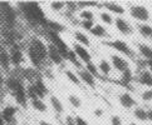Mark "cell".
<instances>
[{
  "mask_svg": "<svg viewBox=\"0 0 152 125\" xmlns=\"http://www.w3.org/2000/svg\"><path fill=\"white\" fill-rule=\"evenodd\" d=\"M19 8L21 13L25 15L30 23L33 24H47V18L44 15V12L42 10L40 5L38 3L30 1V3H19Z\"/></svg>",
  "mask_w": 152,
  "mask_h": 125,
  "instance_id": "1",
  "label": "cell"
},
{
  "mask_svg": "<svg viewBox=\"0 0 152 125\" xmlns=\"http://www.w3.org/2000/svg\"><path fill=\"white\" fill-rule=\"evenodd\" d=\"M129 14L133 19L141 21V23H147L150 20V10L143 5H133L129 9Z\"/></svg>",
  "mask_w": 152,
  "mask_h": 125,
  "instance_id": "2",
  "label": "cell"
},
{
  "mask_svg": "<svg viewBox=\"0 0 152 125\" xmlns=\"http://www.w3.org/2000/svg\"><path fill=\"white\" fill-rule=\"evenodd\" d=\"M29 46L33 49L37 55L39 56L42 63L44 61V60H47V58H48V48H47V45L40 39H38V38H33L31 41H30V45Z\"/></svg>",
  "mask_w": 152,
  "mask_h": 125,
  "instance_id": "3",
  "label": "cell"
},
{
  "mask_svg": "<svg viewBox=\"0 0 152 125\" xmlns=\"http://www.w3.org/2000/svg\"><path fill=\"white\" fill-rule=\"evenodd\" d=\"M110 46H112L115 50L119 51V53H122L124 54V55H128V56H133V51H132V49L128 46V44L126 41H123V40H113V41H110V43H107Z\"/></svg>",
  "mask_w": 152,
  "mask_h": 125,
  "instance_id": "4",
  "label": "cell"
},
{
  "mask_svg": "<svg viewBox=\"0 0 152 125\" xmlns=\"http://www.w3.org/2000/svg\"><path fill=\"white\" fill-rule=\"evenodd\" d=\"M73 51L77 54L78 59H80V60H82L84 64H88V63L92 61V55H91V53L87 50V48L79 45V44H74Z\"/></svg>",
  "mask_w": 152,
  "mask_h": 125,
  "instance_id": "5",
  "label": "cell"
},
{
  "mask_svg": "<svg viewBox=\"0 0 152 125\" xmlns=\"http://www.w3.org/2000/svg\"><path fill=\"white\" fill-rule=\"evenodd\" d=\"M111 64L116 70H118V72H121V73H124L127 69H129L127 60H124L122 56L117 55V54H113L111 56Z\"/></svg>",
  "mask_w": 152,
  "mask_h": 125,
  "instance_id": "6",
  "label": "cell"
},
{
  "mask_svg": "<svg viewBox=\"0 0 152 125\" xmlns=\"http://www.w3.org/2000/svg\"><path fill=\"white\" fill-rule=\"evenodd\" d=\"M115 25H116L117 30L121 33V34H123V35L132 34V26H131V24H129L126 19H123V18H116L115 19Z\"/></svg>",
  "mask_w": 152,
  "mask_h": 125,
  "instance_id": "7",
  "label": "cell"
},
{
  "mask_svg": "<svg viewBox=\"0 0 152 125\" xmlns=\"http://www.w3.org/2000/svg\"><path fill=\"white\" fill-rule=\"evenodd\" d=\"M9 53H10V60H12L13 65L18 66V65L23 63V51L20 50L18 44H14L12 46V49L9 50Z\"/></svg>",
  "mask_w": 152,
  "mask_h": 125,
  "instance_id": "8",
  "label": "cell"
},
{
  "mask_svg": "<svg viewBox=\"0 0 152 125\" xmlns=\"http://www.w3.org/2000/svg\"><path fill=\"white\" fill-rule=\"evenodd\" d=\"M48 58L50 59V61H53L57 65H62L63 61H64V59L62 58L61 53H59V50H58V48L56 45H53V44H50L49 46H48Z\"/></svg>",
  "mask_w": 152,
  "mask_h": 125,
  "instance_id": "9",
  "label": "cell"
},
{
  "mask_svg": "<svg viewBox=\"0 0 152 125\" xmlns=\"http://www.w3.org/2000/svg\"><path fill=\"white\" fill-rule=\"evenodd\" d=\"M31 84H33V86H34V90H35V94L38 96V99L43 100V98H44L48 93V88L45 86L44 81H43L42 79H39V78H37L34 80V83H31Z\"/></svg>",
  "mask_w": 152,
  "mask_h": 125,
  "instance_id": "10",
  "label": "cell"
},
{
  "mask_svg": "<svg viewBox=\"0 0 152 125\" xmlns=\"http://www.w3.org/2000/svg\"><path fill=\"white\" fill-rule=\"evenodd\" d=\"M14 98H15V100H17V103L20 105V106H23L25 108L26 106V101H28V96H26V91H25V88H24V85H20L19 88L17 89L13 93Z\"/></svg>",
  "mask_w": 152,
  "mask_h": 125,
  "instance_id": "11",
  "label": "cell"
},
{
  "mask_svg": "<svg viewBox=\"0 0 152 125\" xmlns=\"http://www.w3.org/2000/svg\"><path fill=\"white\" fill-rule=\"evenodd\" d=\"M78 77H79L80 81H83L84 84H87L88 86H91V88H96V78H94L92 74H89L86 69L79 70Z\"/></svg>",
  "mask_w": 152,
  "mask_h": 125,
  "instance_id": "12",
  "label": "cell"
},
{
  "mask_svg": "<svg viewBox=\"0 0 152 125\" xmlns=\"http://www.w3.org/2000/svg\"><path fill=\"white\" fill-rule=\"evenodd\" d=\"M119 100V104H121L124 109H131V108H133L136 105V100L132 98V95L129 93H123L119 95L118 98Z\"/></svg>",
  "mask_w": 152,
  "mask_h": 125,
  "instance_id": "13",
  "label": "cell"
},
{
  "mask_svg": "<svg viewBox=\"0 0 152 125\" xmlns=\"http://www.w3.org/2000/svg\"><path fill=\"white\" fill-rule=\"evenodd\" d=\"M0 65L5 70L10 69L12 65V60H10V53L4 48H0Z\"/></svg>",
  "mask_w": 152,
  "mask_h": 125,
  "instance_id": "14",
  "label": "cell"
},
{
  "mask_svg": "<svg viewBox=\"0 0 152 125\" xmlns=\"http://www.w3.org/2000/svg\"><path fill=\"white\" fill-rule=\"evenodd\" d=\"M103 7L108 10V13H115V14H118V15H122V14H124V12H126V9L118 3L106 1V3H103Z\"/></svg>",
  "mask_w": 152,
  "mask_h": 125,
  "instance_id": "15",
  "label": "cell"
},
{
  "mask_svg": "<svg viewBox=\"0 0 152 125\" xmlns=\"http://www.w3.org/2000/svg\"><path fill=\"white\" fill-rule=\"evenodd\" d=\"M15 113H17V109L15 106H12V105H8L5 106L3 111H1V116L4 119L5 123H13L14 121V116H15Z\"/></svg>",
  "mask_w": 152,
  "mask_h": 125,
  "instance_id": "16",
  "label": "cell"
},
{
  "mask_svg": "<svg viewBox=\"0 0 152 125\" xmlns=\"http://www.w3.org/2000/svg\"><path fill=\"white\" fill-rule=\"evenodd\" d=\"M138 81L142 85L148 86L150 89H152V74L148 70H142L138 75Z\"/></svg>",
  "mask_w": 152,
  "mask_h": 125,
  "instance_id": "17",
  "label": "cell"
},
{
  "mask_svg": "<svg viewBox=\"0 0 152 125\" xmlns=\"http://www.w3.org/2000/svg\"><path fill=\"white\" fill-rule=\"evenodd\" d=\"M74 39L78 41V44L79 45H82V46H84V48H87V46H89L91 45V40H89V38L84 33H82V31H74Z\"/></svg>",
  "mask_w": 152,
  "mask_h": 125,
  "instance_id": "18",
  "label": "cell"
},
{
  "mask_svg": "<svg viewBox=\"0 0 152 125\" xmlns=\"http://www.w3.org/2000/svg\"><path fill=\"white\" fill-rule=\"evenodd\" d=\"M45 25L49 28L50 31L58 33V34H61V33H63L64 30H66V26H64L63 24L58 23V21H54V20H49V19H47V24Z\"/></svg>",
  "mask_w": 152,
  "mask_h": 125,
  "instance_id": "19",
  "label": "cell"
},
{
  "mask_svg": "<svg viewBox=\"0 0 152 125\" xmlns=\"http://www.w3.org/2000/svg\"><path fill=\"white\" fill-rule=\"evenodd\" d=\"M20 85H23V84H21V81L18 78L12 77V78H8L7 80H5V86H7V88L12 91V93H14V91L17 90Z\"/></svg>",
  "mask_w": 152,
  "mask_h": 125,
  "instance_id": "20",
  "label": "cell"
},
{
  "mask_svg": "<svg viewBox=\"0 0 152 125\" xmlns=\"http://www.w3.org/2000/svg\"><path fill=\"white\" fill-rule=\"evenodd\" d=\"M138 51H140L141 55H142V58H145L147 61L152 60V48L148 46L147 44H140Z\"/></svg>",
  "mask_w": 152,
  "mask_h": 125,
  "instance_id": "21",
  "label": "cell"
},
{
  "mask_svg": "<svg viewBox=\"0 0 152 125\" xmlns=\"http://www.w3.org/2000/svg\"><path fill=\"white\" fill-rule=\"evenodd\" d=\"M98 70L103 75H110L111 72H112V64L108 60L102 59V60L99 61V64H98Z\"/></svg>",
  "mask_w": 152,
  "mask_h": 125,
  "instance_id": "22",
  "label": "cell"
},
{
  "mask_svg": "<svg viewBox=\"0 0 152 125\" xmlns=\"http://www.w3.org/2000/svg\"><path fill=\"white\" fill-rule=\"evenodd\" d=\"M91 34L96 38H104V36H107V30L103 28L101 24H94L93 29L91 30Z\"/></svg>",
  "mask_w": 152,
  "mask_h": 125,
  "instance_id": "23",
  "label": "cell"
},
{
  "mask_svg": "<svg viewBox=\"0 0 152 125\" xmlns=\"http://www.w3.org/2000/svg\"><path fill=\"white\" fill-rule=\"evenodd\" d=\"M138 31L143 38H147V39H151L152 38V26L148 24H140Z\"/></svg>",
  "mask_w": 152,
  "mask_h": 125,
  "instance_id": "24",
  "label": "cell"
},
{
  "mask_svg": "<svg viewBox=\"0 0 152 125\" xmlns=\"http://www.w3.org/2000/svg\"><path fill=\"white\" fill-rule=\"evenodd\" d=\"M28 58H29V60H30V63L34 65L35 68H39L40 66V64H42V60L39 59V56L35 54V51L31 49L30 46L28 48Z\"/></svg>",
  "mask_w": 152,
  "mask_h": 125,
  "instance_id": "25",
  "label": "cell"
},
{
  "mask_svg": "<svg viewBox=\"0 0 152 125\" xmlns=\"http://www.w3.org/2000/svg\"><path fill=\"white\" fill-rule=\"evenodd\" d=\"M50 104L53 106V109L56 110L58 114H62L64 111V106L62 104V101L59 100L57 96H50Z\"/></svg>",
  "mask_w": 152,
  "mask_h": 125,
  "instance_id": "26",
  "label": "cell"
},
{
  "mask_svg": "<svg viewBox=\"0 0 152 125\" xmlns=\"http://www.w3.org/2000/svg\"><path fill=\"white\" fill-rule=\"evenodd\" d=\"M31 106H33L37 111H40V113L47 111V104L42 99H34V100H31Z\"/></svg>",
  "mask_w": 152,
  "mask_h": 125,
  "instance_id": "27",
  "label": "cell"
},
{
  "mask_svg": "<svg viewBox=\"0 0 152 125\" xmlns=\"http://www.w3.org/2000/svg\"><path fill=\"white\" fill-rule=\"evenodd\" d=\"M133 115L136 119H138L141 121L147 120V110H145L143 108H136L133 111Z\"/></svg>",
  "mask_w": 152,
  "mask_h": 125,
  "instance_id": "28",
  "label": "cell"
},
{
  "mask_svg": "<svg viewBox=\"0 0 152 125\" xmlns=\"http://www.w3.org/2000/svg\"><path fill=\"white\" fill-rule=\"evenodd\" d=\"M67 60L70 61L72 64H74L77 68H80V63L78 60V56H77V54H75L73 51V49H69L68 50V54H67Z\"/></svg>",
  "mask_w": 152,
  "mask_h": 125,
  "instance_id": "29",
  "label": "cell"
},
{
  "mask_svg": "<svg viewBox=\"0 0 152 125\" xmlns=\"http://www.w3.org/2000/svg\"><path fill=\"white\" fill-rule=\"evenodd\" d=\"M101 20L103 21L104 24H108V25H112L113 23H115V19H113V16L108 13V12H102L101 15H99Z\"/></svg>",
  "mask_w": 152,
  "mask_h": 125,
  "instance_id": "30",
  "label": "cell"
},
{
  "mask_svg": "<svg viewBox=\"0 0 152 125\" xmlns=\"http://www.w3.org/2000/svg\"><path fill=\"white\" fill-rule=\"evenodd\" d=\"M79 18L83 20H89V21H93V18H94V14L91 12L89 9H83L82 12L79 13Z\"/></svg>",
  "mask_w": 152,
  "mask_h": 125,
  "instance_id": "31",
  "label": "cell"
},
{
  "mask_svg": "<svg viewBox=\"0 0 152 125\" xmlns=\"http://www.w3.org/2000/svg\"><path fill=\"white\" fill-rule=\"evenodd\" d=\"M68 101H69V104L72 106H74V108H80V106H82V100H80L77 95L70 94L68 96Z\"/></svg>",
  "mask_w": 152,
  "mask_h": 125,
  "instance_id": "32",
  "label": "cell"
},
{
  "mask_svg": "<svg viewBox=\"0 0 152 125\" xmlns=\"http://www.w3.org/2000/svg\"><path fill=\"white\" fill-rule=\"evenodd\" d=\"M66 77L68 78V80H70L73 84L75 85H79L80 84V79L77 74H74L73 72H70V70H66Z\"/></svg>",
  "mask_w": 152,
  "mask_h": 125,
  "instance_id": "33",
  "label": "cell"
},
{
  "mask_svg": "<svg viewBox=\"0 0 152 125\" xmlns=\"http://www.w3.org/2000/svg\"><path fill=\"white\" fill-rule=\"evenodd\" d=\"M66 7H67L66 1H52L50 3V8L54 12H62Z\"/></svg>",
  "mask_w": 152,
  "mask_h": 125,
  "instance_id": "34",
  "label": "cell"
},
{
  "mask_svg": "<svg viewBox=\"0 0 152 125\" xmlns=\"http://www.w3.org/2000/svg\"><path fill=\"white\" fill-rule=\"evenodd\" d=\"M84 69H86L89 74L93 75L94 78L97 77V75H98V68H97L96 65H94L93 63H92V61H91V63H88V64H86V68H84Z\"/></svg>",
  "mask_w": 152,
  "mask_h": 125,
  "instance_id": "35",
  "label": "cell"
},
{
  "mask_svg": "<svg viewBox=\"0 0 152 125\" xmlns=\"http://www.w3.org/2000/svg\"><path fill=\"white\" fill-rule=\"evenodd\" d=\"M78 8H83V9H88L92 7H97L98 1H77Z\"/></svg>",
  "mask_w": 152,
  "mask_h": 125,
  "instance_id": "36",
  "label": "cell"
},
{
  "mask_svg": "<svg viewBox=\"0 0 152 125\" xmlns=\"http://www.w3.org/2000/svg\"><path fill=\"white\" fill-rule=\"evenodd\" d=\"M80 26H82L84 30L91 31L92 29H93L94 23H93V21H89V20H83V21H80Z\"/></svg>",
  "mask_w": 152,
  "mask_h": 125,
  "instance_id": "37",
  "label": "cell"
},
{
  "mask_svg": "<svg viewBox=\"0 0 152 125\" xmlns=\"http://www.w3.org/2000/svg\"><path fill=\"white\" fill-rule=\"evenodd\" d=\"M141 98H142L143 101H151L152 100V89L145 90L142 93V95H141Z\"/></svg>",
  "mask_w": 152,
  "mask_h": 125,
  "instance_id": "38",
  "label": "cell"
},
{
  "mask_svg": "<svg viewBox=\"0 0 152 125\" xmlns=\"http://www.w3.org/2000/svg\"><path fill=\"white\" fill-rule=\"evenodd\" d=\"M132 72H131V69H127L124 73H122V79L123 81H126V83H128V81H131L132 80Z\"/></svg>",
  "mask_w": 152,
  "mask_h": 125,
  "instance_id": "39",
  "label": "cell"
},
{
  "mask_svg": "<svg viewBox=\"0 0 152 125\" xmlns=\"http://www.w3.org/2000/svg\"><path fill=\"white\" fill-rule=\"evenodd\" d=\"M111 125H122V119L118 115H113L111 118Z\"/></svg>",
  "mask_w": 152,
  "mask_h": 125,
  "instance_id": "40",
  "label": "cell"
},
{
  "mask_svg": "<svg viewBox=\"0 0 152 125\" xmlns=\"http://www.w3.org/2000/svg\"><path fill=\"white\" fill-rule=\"evenodd\" d=\"M66 4H67L66 8L69 10V12H74V10L78 8V5H77L75 1H66Z\"/></svg>",
  "mask_w": 152,
  "mask_h": 125,
  "instance_id": "41",
  "label": "cell"
},
{
  "mask_svg": "<svg viewBox=\"0 0 152 125\" xmlns=\"http://www.w3.org/2000/svg\"><path fill=\"white\" fill-rule=\"evenodd\" d=\"M64 124L66 125H75V119L72 115H67L66 120H64Z\"/></svg>",
  "mask_w": 152,
  "mask_h": 125,
  "instance_id": "42",
  "label": "cell"
},
{
  "mask_svg": "<svg viewBox=\"0 0 152 125\" xmlns=\"http://www.w3.org/2000/svg\"><path fill=\"white\" fill-rule=\"evenodd\" d=\"M75 125H88V123H87L83 118H80V116H75Z\"/></svg>",
  "mask_w": 152,
  "mask_h": 125,
  "instance_id": "43",
  "label": "cell"
},
{
  "mask_svg": "<svg viewBox=\"0 0 152 125\" xmlns=\"http://www.w3.org/2000/svg\"><path fill=\"white\" fill-rule=\"evenodd\" d=\"M94 115H96L97 118H101V116L103 115V110H102V109H96V110H94Z\"/></svg>",
  "mask_w": 152,
  "mask_h": 125,
  "instance_id": "44",
  "label": "cell"
},
{
  "mask_svg": "<svg viewBox=\"0 0 152 125\" xmlns=\"http://www.w3.org/2000/svg\"><path fill=\"white\" fill-rule=\"evenodd\" d=\"M146 65H147V70L152 74V60H150V61H146Z\"/></svg>",
  "mask_w": 152,
  "mask_h": 125,
  "instance_id": "45",
  "label": "cell"
},
{
  "mask_svg": "<svg viewBox=\"0 0 152 125\" xmlns=\"http://www.w3.org/2000/svg\"><path fill=\"white\" fill-rule=\"evenodd\" d=\"M147 120H151L152 121V109L147 110Z\"/></svg>",
  "mask_w": 152,
  "mask_h": 125,
  "instance_id": "46",
  "label": "cell"
},
{
  "mask_svg": "<svg viewBox=\"0 0 152 125\" xmlns=\"http://www.w3.org/2000/svg\"><path fill=\"white\" fill-rule=\"evenodd\" d=\"M39 125H53V124L48 123V121H45V120H40V121H39Z\"/></svg>",
  "mask_w": 152,
  "mask_h": 125,
  "instance_id": "47",
  "label": "cell"
},
{
  "mask_svg": "<svg viewBox=\"0 0 152 125\" xmlns=\"http://www.w3.org/2000/svg\"><path fill=\"white\" fill-rule=\"evenodd\" d=\"M7 123L4 121V119H3V116H1V113H0V125H5Z\"/></svg>",
  "mask_w": 152,
  "mask_h": 125,
  "instance_id": "48",
  "label": "cell"
},
{
  "mask_svg": "<svg viewBox=\"0 0 152 125\" xmlns=\"http://www.w3.org/2000/svg\"><path fill=\"white\" fill-rule=\"evenodd\" d=\"M4 83V78H3V75L0 74V86H1V84Z\"/></svg>",
  "mask_w": 152,
  "mask_h": 125,
  "instance_id": "49",
  "label": "cell"
},
{
  "mask_svg": "<svg viewBox=\"0 0 152 125\" xmlns=\"http://www.w3.org/2000/svg\"><path fill=\"white\" fill-rule=\"evenodd\" d=\"M128 125H138V124H136V123H129Z\"/></svg>",
  "mask_w": 152,
  "mask_h": 125,
  "instance_id": "50",
  "label": "cell"
},
{
  "mask_svg": "<svg viewBox=\"0 0 152 125\" xmlns=\"http://www.w3.org/2000/svg\"><path fill=\"white\" fill-rule=\"evenodd\" d=\"M5 125H14L13 123H8V124H5Z\"/></svg>",
  "mask_w": 152,
  "mask_h": 125,
  "instance_id": "51",
  "label": "cell"
}]
</instances>
